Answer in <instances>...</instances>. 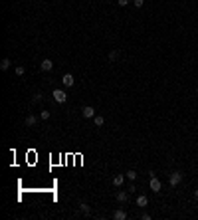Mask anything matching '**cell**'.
Listing matches in <instances>:
<instances>
[{"instance_id": "cell-20", "label": "cell", "mask_w": 198, "mask_h": 220, "mask_svg": "<svg viewBox=\"0 0 198 220\" xmlns=\"http://www.w3.org/2000/svg\"><path fill=\"white\" fill-rule=\"evenodd\" d=\"M129 2H131V0H117V4H119V6H127Z\"/></svg>"}, {"instance_id": "cell-14", "label": "cell", "mask_w": 198, "mask_h": 220, "mask_svg": "<svg viewBox=\"0 0 198 220\" xmlns=\"http://www.w3.org/2000/svg\"><path fill=\"white\" fill-rule=\"evenodd\" d=\"M93 123H95V127H103L105 119L101 117V115H95V117H93Z\"/></svg>"}, {"instance_id": "cell-16", "label": "cell", "mask_w": 198, "mask_h": 220, "mask_svg": "<svg viewBox=\"0 0 198 220\" xmlns=\"http://www.w3.org/2000/svg\"><path fill=\"white\" fill-rule=\"evenodd\" d=\"M125 177H127L129 181H135V178H137V171H133V169H131V171L125 172Z\"/></svg>"}, {"instance_id": "cell-4", "label": "cell", "mask_w": 198, "mask_h": 220, "mask_svg": "<svg viewBox=\"0 0 198 220\" xmlns=\"http://www.w3.org/2000/svg\"><path fill=\"white\" fill-rule=\"evenodd\" d=\"M81 115H83L85 119H93L95 117V109L91 105H85V107H81Z\"/></svg>"}, {"instance_id": "cell-18", "label": "cell", "mask_w": 198, "mask_h": 220, "mask_svg": "<svg viewBox=\"0 0 198 220\" xmlns=\"http://www.w3.org/2000/svg\"><path fill=\"white\" fill-rule=\"evenodd\" d=\"M133 4H135V8H143V4H145V0H133Z\"/></svg>"}, {"instance_id": "cell-15", "label": "cell", "mask_w": 198, "mask_h": 220, "mask_svg": "<svg viewBox=\"0 0 198 220\" xmlns=\"http://www.w3.org/2000/svg\"><path fill=\"white\" fill-rule=\"evenodd\" d=\"M10 64H12V62H10L8 57H4V60L0 62V70H4V72H6V70H8V67H10Z\"/></svg>"}, {"instance_id": "cell-7", "label": "cell", "mask_w": 198, "mask_h": 220, "mask_svg": "<svg viewBox=\"0 0 198 220\" xmlns=\"http://www.w3.org/2000/svg\"><path fill=\"white\" fill-rule=\"evenodd\" d=\"M125 178H127L125 175H115V177H113V184H115V187H123Z\"/></svg>"}, {"instance_id": "cell-10", "label": "cell", "mask_w": 198, "mask_h": 220, "mask_svg": "<svg viewBox=\"0 0 198 220\" xmlns=\"http://www.w3.org/2000/svg\"><path fill=\"white\" fill-rule=\"evenodd\" d=\"M36 123H38V117H36V115H28V117H26V125H28V127H34Z\"/></svg>"}, {"instance_id": "cell-21", "label": "cell", "mask_w": 198, "mask_h": 220, "mask_svg": "<svg viewBox=\"0 0 198 220\" xmlns=\"http://www.w3.org/2000/svg\"><path fill=\"white\" fill-rule=\"evenodd\" d=\"M194 196H196V198H198V188H196V191H194Z\"/></svg>"}, {"instance_id": "cell-1", "label": "cell", "mask_w": 198, "mask_h": 220, "mask_svg": "<svg viewBox=\"0 0 198 220\" xmlns=\"http://www.w3.org/2000/svg\"><path fill=\"white\" fill-rule=\"evenodd\" d=\"M52 97H54L56 103H60V105L67 101V93H66V91H61V89H54L52 91Z\"/></svg>"}, {"instance_id": "cell-12", "label": "cell", "mask_w": 198, "mask_h": 220, "mask_svg": "<svg viewBox=\"0 0 198 220\" xmlns=\"http://www.w3.org/2000/svg\"><path fill=\"white\" fill-rule=\"evenodd\" d=\"M79 210L83 212V214H87V216H89V214H91V206L87 204V202H81V204H79Z\"/></svg>"}, {"instance_id": "cell-3", "label": "cell", "mask_w": 198, "mask_h": 220, "mask_svg": "<svg viewBox=\"0 0 198 220\" xmlns=\"http://www.w3.org/2000/svg\"><path fill=\"white\" fill-rule=\"evenodd\" d=\"M149 187H151V191L153 192H160V188H162V184H160V181L153 175L151 177V181H149Z\"/></svg>"}, {"instance_id": "cell-13", "label": "cell", "mask_w": 198, "mask_h": 220, "mask_svg": "<svg viewBox=\"0 0 198 220\" xmlns=\"http://www.w3.org/2000/svg\"><path fill=\"white\" fill-rule=\"evenodd\" d=\"M117 200H119V202H127V200H129V194H127L125 191H119V192H117Z\"/></svg>"}, {"instance_id": "cell-9", "label": "cell", "mask_w": 198, "mask_h": 220, "mask_svg": "<svg viewBox=\"0 0 198 220\" xmlns=\"http://www.w3.org/2000/svg\"><path fill=\"white\" fill-rule=\"evenodd\" d=\"M113 218L115 220H125V218H127V212H125V210H115L113 212Z\"/></svg>"}, {"instance_id": "cell-6", "label": "cell", "mask_w": 198, "mask_h": 220, "mask_svg": "<svg viewBox=\"0 0 198 220\" xmlns=\"http://www.w3.org/2000/svg\"><path fill=\"white\" fill-rule=\"evenodd\" d=\"M52 67H54V62H52V60H48V57H44L42 64H40V70H42V72H50Z\"/></svg>"}, {"instance_id": "cell-8", "label": "cell", "mask_w": 198, "mask_h": 220, "mask_svg": "<svg viewBox=\"0 0 198 220\" xmlns=\"http://www.w3.org/2000/svg\"><path fill=\"white\" fill-rule=\"evenodd\" d=\"M149 204V198H147L145 194H141V196H137V206L139 208H145V206Z\"/></svg>"}, {"instance_id": "cell-5", "label": "cell", "mask_w": 198, "mask_h": 220, "mask_svg": "<svg viewBox=\"0 0 198 220\" xmlns=\"http://www.w3.org/2000/svg\"><path fill=\"white\" fill-rule=\"evenodd\" d=\"M61 83L66 87H71L73 83H76V77L71 76V73H63V77H61Z\"/></svg>"}, {"instance_id": "cell-17", "label": "cell", "mask_w": 198, "mask_h": 220, "mask_svg": "<svg viewBox=\"0 0 198 220\" xmlns=\"http://www.w3.org/2000/svg\"><path fill=\"white\" fill-rule=\"evenodd\" d=\"M40 119H42V121H48V119H50V111H48V109L40 111Z\"/></svg>"}, {"instance_id": "cell-19", "label": "cell", "mask_w": 198, "mask_h": 220, "mask_svg": "<svg viewBox=\"0 0 198 220\" xmlns=\"http://www.w3.org/2000/svg\"><path fill=\"white\" fill-rule=\"evenodd\" d=\"M24 72H26V70H24L22 66H18V67H16V76H24Z\"/></svg>"}, {"instance_id": "cell-2", "label": "cell", "mask_w": 198, "mask_h": 220, "mask_svg": "<svg viewBox=\"0 0 198 220\" xmlns=\"http://www.w3.org/2000/svg\"><path fill=\"white\" fill-rule=\"evenodd\" d=\"M180 181H182V172H180V171H175L172 175H170V187H172V188L178 187Z\"/></svg>"}, {"instance_id": "cell-22", "label": "cell", "mask_w": 198, "mask_h": 220, "mask_svg": "<svg viewBox=\"0 0 198 220\" xmlns=\"http://www.w3.org/2000/svg\"><path fill=\"white\" fill-rule=\"evenodd\" d=\"M196 95H198V89H196Z\"/></svg>"}, {"instance_id": "cell-11", "label": "cell", "mask_w": 198, "mask_h": 220, "mask_svg": "<svg viewBox=\"0 0 198 220\" xmlns=\"http://www.w3.org/2000/svg\"><path fill=\"white\" fill-rule=\"evenodd\" d=\"M117 57H119V50H111V52H109V56H107V60L113 64V62H117Z\"/></svg>"}]
</instances>
